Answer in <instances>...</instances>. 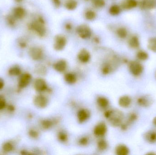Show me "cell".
<instances>
[{"instance_id":"cell-1","label":"cell","mask_w":156,"mask_h":155,"mask_svg":"<svg viewBox=\"0 0 156 155\" xmlns=\"http://www.w3.org/2000/svg\"><path fill=\"white\" fill-rule=\"evenodd\" d=\"M105 116L112 125L114 127L120 126L122 123L124 118V115L121 111L119 110H110L106 112Z\"/></svg>"},{"instance_id":"cell-2","label":"cell","mask_w":156,"mask_h":155,"mask_svg":"<svg viewBox=\"0 0 156 155\" xmlns=\"http://www.w3.org/2000/svg\"><path fill=\"white\" fill-rule=\"evenodd\" d=\"M130 71L133 76H139L141 75L143 71V66L139 61H130L129 64Z\"/></svg>"},{"instance_id":"cell-3","label":"cell","mask_w":156,"mask_h":155,"mask_svg":"<svg viewBox=\"0 0 156 155\" xmlns=\"http://www.w3.org/2000/svg\"><path fill=\"white\" fill-rule=\"evenodd\" d=\"M32 28L34 30L39 36L44 37L46 34V28L44 26V22L43 19H39V21L33 23Z\"/></svg>"},{"instance_id":"cell-4","label":"cell","mask_w":156,"mask_h":155,"mask_svg":"<svg viewBox=\"0 0 156 155\" xmlns=\"http://www.w3.org/2000/svg\"><path fill=\"white\" fill-rule=\"evenodd\" d=\"M76 32L79 36L82 39H86L91 37V31L88 26L82 25L77 28Z\"/></svg>"},{"instance_id":"cell-5","label":"cell","mask_w":156,"mask_h":155,"mask_svg":"<svg viewBox=\"0 0 156 155\" xmlns=\"http://www.w3.org/2000/svg\"><path fill=\"white\" fill-rule=\"evenodd\" d=\"M32 80V76L29 73H25L21 75L18 81V86L20 89L25 88L30 84Z\"/></svg>"},{"instance_id":"cell-6","label":"cell","mask_w":156,"mask_h":155,"mask_svg":"<svg viewBox=\"0 0 156 155\" xmlns=\"http://www.w3.org/2000/svg\"><path fill=\"white\" fill-rule=\"evenodd\" d=\"M67 40L65 37L62 35H58L55 38L54 48L57 50H61L65 48Z\"/></svg>"},{"instance_id":"cell-7","label":"cell","mask_w":156,"mask_h":155,"mask_svg":"<svg viewBox=\"0 0 156 155\" xmlns=\"http://www.w3.org/2000/svg\"><path fill=\"white\" fill-rule=\"evenodd\" d=\"M34 102L36 107L40 108L45 107L47 105L48 101L47 98L42 95H37L34 98Z\"/></svg>"},{"instance_id":"cell-8","label":"cell","mask_w":156,"mask_h":155,"mask_svg":"<svg viewBox=\"0 0 156 155\" xmlns=\"http://www.w3.org/2000/svg\"><path fill=\"white\" fill-rule=\"evenodd\" d=\"M153 100L149 96H144L139 97L137 99V103L139 106L143 107H148L152 105Z\"/></svg>"},{"instance_id":"cell-9","label":"cell","mask_w":156,"mask_h":155,"mask_svg":"<svg viewBox=\"0 0 156 155\" xmlns=\"http://www.w3.org/2000/svg\"><path fill=\"white\" fill-rule=\"evenodd\" d=\"M34 87L36 91L42 92L47 89V85L44 79L38 78L34 82Z\"/></svg>"},{"instance_id":"cell-10","label":"cell","mask_w":156,"mask_h":155,"mask_svg":"<svg viewBox=\"0 0 156 155\" xmlns=\"http://www.w3.org/2000/svg\"><path fill=\"white\" fill-rule=\"evenodd\" d=\"M29 55L33 59L39 60L43 56V51L39 48H33L29 50Z\"/></svg>"},{"instance_id":"cell-11","label":"cell","mask_w":156,"mask_h":155,"mask_svg":"<svg viewBox=\"0 0 156 155\" xmlns=\"http://www.w3.org/2000/svg\"><path fill=\"white\" fill-rule=\"evenodd\" d=\"M107 131V127L106 125L103 123H101L97 125L94 129V133L98 136H103Z\"/></svg>"},{"instance_id":"cell-12","label":"cell","mask_w":156,"mask_h":155,"mask_svg":"<svg viewBox=\"0 0 156 155\" xmlns=\"http://www.w3.org/2000/svg\"><path fill=\"white\" fill-rule=\"evenodd\" d=\"M78 58L82 63H87L90 58V55L89 51L86 50L82 49L78 54Z\"/></svg>"},{"instance_id":"cell-13","label":"cell","mask_w":156,"mask_h":155,"mask_svg":"<svg viewBox=\"0 0 156 155\" xmlns=\"http://www.w3.org/2000/svg\"><path fill=\"white\" fill-rule=\"evenodd\" d=\"M141 8L147 10H150L156 6V0H142L141 3Z\"/></svg>"},{"instance_id":"cell-14","label":"cell","mask_w":156,"mask_h":155,"mask_svg":"<svg viewBox=\"0 0 156 155\" xmlns=\"http://www.w3.org/2000/svg\"><path fill=\"white\" fill-rule=\"evenodd\" d=\"M118 102L122 107L127 108L131 104V99L128 96H124L120 98Z\"/></svg>"},{"instance_id":"cell-15","label":"cell","mask_w":156,"mask_h":155,"mask_svg":"<svg viewBox=\"0 0 156 155\" xmlns=\"http://www.w3.org/2000/svg\"><path fill=\"white\" fill-rule=\"evenodd\" d=\"M67 67V64L66 61L63 60L58 61L54 65V68L57 71L62 72L65 71Z\"/></svg>"},{"instance_id":"cell-16","label":"cell","mask_w":156,"mask_h":155,"mask_svg":"<svg viewBox=\"0 0 156 155\" xmlns=\"http://www.w3.org/2000/svg\"><path fill=\"white\" fill-rule=\"evenodd\" d=\"M78 120L80 123H83L88 119L90 117V113L87 110L82 109L78 113Z\"/></svg>"},{"instance_id":"cell-17","label":"cell","mask_w":156,"mask_h":155,"mask_svg":"<svg viewBox=\"0 0 156 155\" xmlns=\"http://www.w3.org/2000/svg\"><path fill=\"white\" fill-rule=\"evenodd\" d=\"M145 139L150 143L156 142V133L153 131H147L144 136Z\"/></svg>"},{"instance_id":"cell-18","label":"cell","mask_w":156,"mask_h":155,"mask_svg":"<svg viewBox=\"0 0 156 155\" xmlns=\"http://www.w3.org/2000/svg\"><path fill=\"white\" fill-rule=\"evenodd\" d=\"M137 6L136 0H125L122 4L123 8L125 9H131L135 8Z\"/></svg>"},{"instance_id":"cell-19","label":"cell","mask_w":156,"mask_h":155,"mask_svg":"<svg viewBox=\"0 0 156 155\" xmlns=\"http://www.w3.org/2000/svg\"><path fill=\"white\" fill-rule=\"evenodd\" d=\"M116 152L118 155H127L129 153V150L124 145H120L116 148Z\"/></svg>"},{"instance_id":"cell-20","label":"cell","mask_w":156,"mask_h":155,"mask_svg":"<svg viewBox=\"0 0 156 155\" xmlns=\"http://www.w3.org/2000/svg\"><path fill=\"white\" fill-rule=\"evenodd\" d=\"M128 44L132 48L136 49L139 47L140 42L139 37L136 36H133L129 39Z\"/></svg>"},{"instance_id":"cell-21","label":"cell","mask_w":156,"mask_h":155,"mask_svg":"<svg viewBox=\"0 0 156 155\" xmlns=\"http://www.w3.org/2000/svg\"><path fill=\"white\" fill-rule=\"evenodd\" d=\"M22 71L17 66H12L8 70V74L11 76H17L21 75Z\"/></svg>"},{"instance_id":"cell-22","label":"cell","mask_w":156,"mask_h":155,"mask_svg":"<svg viewBox=\"0 0 156 155\" xmlns=\"http://www.w3.org/2000/svg\"><path fill=\"white\" fill-rule=\"evenodd\" d=\"M64 79L69 84H72L76 82L77 78L74 74L68 73L65 75Z\"/></svg>"},{"instance_id":"cell-23","label":"cell","mask_w":156,"mask_h":155,"mask_svg":"<svg viewBox=\"0 0 156 155\" xmlns=\"http://www.w3.org/2000/svg\"><path fill=\"white\" fill-rule=\"evenodd\" d=\"M78 3L75 0H67L65 2V6L69 10H74L77 7Z\"/></svg>"},{"instance_id":"cell-24","label":"cell","mask_w":156,"mask_h":155,"mask_svg":"<svg viewBox=\"0 0 156 155\" xmlns=\"http://www.w3.org/2000/svg\"><path fill=\"white\" fill-rule=\"evenodd\" d=\"M147 47L150 50L156 53V37L149 39L147 43Z\"/></svg>"},{"instance_id":"cell-25","label":"cell","mask_w":156,"mask_h":155,"mask_svg":"<svg viewBox=\"0 0 156 155\" xmlns=\"http://www.w3.org/2000/svg\"><path fill=\"white\" fill-rule=\"evenodd\" d=\"M149 56L146 51L144 50H139L136 53V57L140 61H145L148 58Z\"/></svg>"},{"instance_id":"cell-26","label":"cell","mask_w":156,"mask_h":155,"mask_svg":"<svg viewBox=\"0 0 156 155\" xmlns=\"http://www.w3.org/2000/svg\"><path fill=\"white\" fill-rule=\"evenodd\" d=\"M2 150L5 152H10L13 150L14 149V146L12 142L10 141L5 142L3 144L2 146Z\"/></svg>"},{"instance_id":"cell-27","label":"cell","mask_w":156,"mask_h":155,"mask_svg":"<svg viewBox=\"0 0 156 155\" xmlns=\"http://www.w3.org/2000/svg\"><path fill=\"white\" fill-rule=\"evenodd\" d=\"M121 12V8L118 5H112L109 9V12L113 16H117L119 15Z\"/></svg>"},{"instance_id":"cell-28","label":"cell","mask_w":156,"mask_h":155,"mask_svg":"<svg viewBox=\"0 0 156 155\" xmlns=\"http://www.w3.org/2000/svg\"><path fill=\"white\" fill-rule=\"evenodd\" d=\"M98 105L102 108H106L109 105V101L104 97H100L97 99Z\"/></svg>"},{"instance_id":"cell-29","label":"cell","mask_w":156,"mask_h":155,"mask_svg":"<svg viewBox=\"0 0 156 155\" xmlns=\"http://www.w3.org/2000/svg\"><path fill=\"white\" fill-rule=\"evenodd\" d=\"M25 11L21 7H17V8H16L14 10V16L17 18H23V17L25 16Z\"/></svg>"},{"instance_id":"cell-30","label":"cell","mask_w":156,"mask_h":155,"mask_svg":"<svg viewBox=\"0 0 156 155\" xmlns=\"http://www.w3.org/2000/svg\"><path fill=\"white\" fill-rule=\"evenodd\" d=\"M117 34L121 38H125L128 36V31L124 27H120L117 30Z\"/></svg>"},{"instance_id":"cell-31","label":"cell","mask_w":156,"mask_h":155,"mask_svg":"<svg viewBox=\"0 0 156 155\" xmlns=\"http://www.w3.org/2000/svg\"><path fill=\"white\" fill-rule=\"evenodd\" d=\"M85 17L87 20L92 21L95 18L96 14L93 11L89 10L85 12Z\"/></svg>"},{"instance_id":"cell-32","label":"cell","mask_w":156,"mask_h":155,"mask_svg":"<svg viewBox=\"0 0 156 155\" xmlns=\"http://www.w3.org/2000/svg\"><path fill=\"white\" fill-rule=\"evenodd\" d=\"M92 4L95 7L101 8L105 6V1L104 0H92Z\"/></svg>"},{"instance_id":"cell-33","label":"cell","mask_w":156,"mask_h":155,"mask_svg":"<svg viewBox=\"0 0 156 155\" xmlns=\"http://www.w3.org/2000/svg\"><path fill=\"white\" fill-rule=\"evenodd\" d=\"M42 127L44 129H47L50 128L52 125V122L50 120H43L41 123Z\"/></svg>"},{"instance_id":"cell-34","label":"cell","mask_w":156,"mask_h":155,"mask_svg":"<svg viewBox=\"0 0 156 155\" xmlns=\"http://www.w3.org/2000/svg\"><path fill=\"white\" fill-rule=\"evenodd\" d=\"M35 71L36 73L39 75H44L46 72V70L43 66H38L36 67Z\"/></svg>"},{"instance_id":"cell-35","label":"cell","mask_w":156,"mask_h":155,"mask_svg":"<svg viewBox=\"0 0 156 155\" xmlns=\"http://www.w3.org/2000/svg\"><path fill=\"white\" fill-rule=\"evenodd\" d=\"M28 134L33 138H37L39 135L38 131L34 129H31L29 130Z\"/></svg>"},{"instance_id":"cell-36","label":"cell","mask_w":156,"mask_h":155,"mask_svg":"<svg viewBox=\"0 0 156 155\" xmlns=\"http://www.w3.org/2000/svg\"><path fill=\"white\" fill-rule=\"evenodd\" d=\"M98 147L101 150H104L107 147V144L104 140H101L98 143Z\"/></svg>"},{"instance_id":"cell-37","label":"cell","mask_w":156,"mask_h":155,"mask_svg":"<svg viewBox=\"0 0 156 155\" xmlns=\"http://www.w3.org/2000/svg\"><path fill=\"white\" fill-rule=\"evenodd\" d=\"M7 106L6 99L2 95H0V110L5 108Z\"/></svg>"},{"instance_id":"cell-38","label":"cell","mask_w":156,"mask_h":155,"mask_svg":"<svg viewBox=\"0 0 156 155\" xmlns=\"http://www.w3.org/2000/svg\"><path fill=\"white\" fill-rule=\"evenodd\" d=\"M58 138L61 141L64 142L67 140L68 136L65 133L63 132H61L58 134Z\"/></svg>"},{"instance_id":"cell-39","label":"cell","mask_w":156,"mask_h":155,"mask_svg":"<svg viewBox=\"0 0 156 155\" xmlns=\"http://www.w3.org/2000/svg\"><path fill=\"white\" fill-rule=\"evenodd\" d=\"M88 142V139L86 137H83L79 140V143L82 145H86Z\"/></svg>"},{"instance_id":"cell-40","label":"cell","mask_w":156,"mask_h":155,"mask_svg":"<svg viewBox=\"0 0 156 155\" xmlns=\"http://www.w3.org/2000/svg\"><path fill=\"white\" fill-rule=\"evenodd\" d=\"M53 5L57 8H58L60 6L61 4V0H52Z\"/></svg>"},{"instance_id":"cell-41","label":"cell","mask_w":156,"mask_h":155,"mask_svg":"<svg viewBox=\"0 0 156 155\" xmlns=\"http://www.w3.org/2000/svg\"><path fill=\"white\" fill-rule=\"evenodd\" d=\"M7 109L8 111L11 112H14L15 109V107L12 105H8L7 107Z\"/></svg>"},{"instance_id":"cell-42","label":"cell","mask_w":156,"mask_h":155,"mask_svg":"<svg viewBox=\"0 0 156 155\" xmlns=\"http://www.w3.org/2000/svg\"><path fill=\"white\" fill-rule=\"evenodd\" d=\"M4 86V82L3 79L0 77V90L3 88Z\"/></svg>"},{"instance_id":"cell-43","label":"cell","mask_w":156,"mask_h":155,"mask_svg":"<svg viewBox=\"0 0 156 155\" xmlns=\"http://www.w3.org/2000/svg\"><path fill=\"white\" fill-rule=\"evenodd\" d=\"M66 29H68V30H71V29H72V25L70 23H68L66 25Z\"/></svg>"},{"instance_id":"cell-44","label":"cell","mask_w":156,"mask_h":155,"mask_svg":"<svg viewBox=\"0 0 156 155\" xmlns=\"http://www.w3.org/2000/svg\"><path fill=\"white\" fill-rule=\"evenodd\" d=\"M152 123H153V125H155L156 127V117H155V118L153 119Z\"/></svg>"},{"instance_id":"cell-45","label":"cell","mask_w":156,"mask_h":155,"mask_svg":"<svg viewBox=\"0 0 156 155\" xmlns=\"http://www.w3.org/2000/svg\"><path fill=\"white\" fill-rule=\"evenodd\" d=\"M16 1H22V0H16Z\"/></svg>"}]
</instances>
